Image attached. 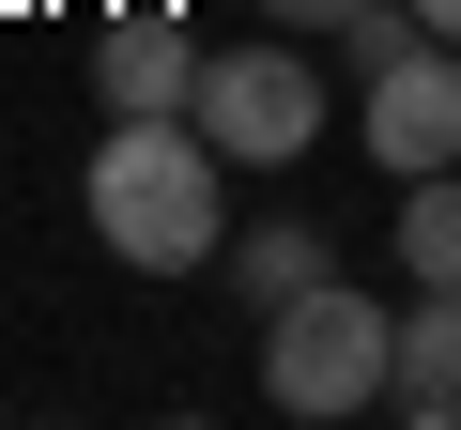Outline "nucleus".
I'll use <instances>...</instances> for the list:
<instances>
[{"mask_svg": "<svg viewBox=\"0 0 461 430\" xmlns=\"http://www.w3.org/2000/svg\"><path fill=\"white\" fill-rule=\"evenodd\" d=\"M93 246L108 262H139V277H200V262H230V154L169 108V123H108V154H93Z\"/></svg>", "mask_w": 461, "mask_h": 430, "instance_id": "f257e3e1", "label": "nucleus"}, {"mask_svg": "<svg viewBox=\"0 0 461 430\" xmlns=\"http://www.w3.org/2000/svg\"><path fill=\"white\" fill-rule=\"evenodd\" d=\"M384 369H400V308H369L354 277L262 308V399L277 415H384Z\"/></svg>", "mask_w": 461, "mask_h": 430, "instance_id": "f03ea898", "label": "nucleus"}, {"mask_svg": "<svg viewBox=\"0 0 461 430\" xmlns=\"http://www.w3.org/2000/svg\"><path fill=\"white\" fill-rule=\"evenodd\" d=\"M230 169H293L308 139H323V62H308V31H247V47H200V108H185Z\"/></svg>", "mask_w": 461, "mask_h": 430, "instance_id": "7ed1b4c3", "label": "nucleus"}, {"mask_svg": "<svg viewBox=\"0 0 461 430\" xmlns=\"http://www.w3.org/2000/svg\"><path fill=\"white\" fill-rule=\"evenodd\" d=\"M369 169H461V47L446 31H415V47H384L369 62Z\"/></svg>", "mask_w": 461, "mask_h": 430, "instance_id": "20e7f679", "label": "nucleus"}, {"mask_svg": "<svg viewBox=\"0 0 461 430\" xmlns=\"http://www.w3.org/2000/svg\"><path fill=\"white\" fill-rule=\"evenodd\" d=\"M93 93H108V123H169V108H200V31H185V16H108Z\"/></svg>", "mask_w": 461, "mask_h": 430, "instance_id": "39448f33", "label": "nucleus"}, {"mask_svg": "<svg viewBox=\"0 0 461 430\" xmlns=\"http://www.w3.org/2000/svg\"><path fill=\"white\" fill-rule=\"evenodd\" d=\"M384 415H415V430H461V277L400 308V369H384Z\"/></svg>", "mask_w": 461, "mask_h": 430, "instance_id": "423d86ee", "label": "nucleus"}, {"mask_svg": "<svg viewBox=\"0 0 461 430\" xmlns=\"http://www.w3.org/2000/svg\"><path fill=\"white\" fill-rule=\"evenodd\" d=\"M323 277H339V231H323V215H262V231L230 246V292H247V323H262V308H293V292H323Z\"/></svg>", "mask_w": 461, "mask_h": 430, "instance_id": "0eeeda50", "label": "nucleus"}, {"mask_svg": "<svg viewBox=\"0 0 461 430\" xmlns=\"http://www.w3.org/2000/svg\"><path fill=\"white\" fill-rule=\"evenodd\" d=\"M384 246H400V277H415V292H446V277H461V169H415V184H400V231H384Z\"/></svg>", "mask_w": 461, "mask_h": 430, "instance_id": "6e6552de", "label": "nucleus"}, {"mask_svg": "<svg viewBox=\"0 0 461 430\" xmlns=\"http://www.w3.org/2000/svg\"><path fill=\"white\" fill-rule=\"evenodd\" d=\"M262 16H277V31H354L369 0H262Z\"/></svg>", "mask_w": 461, "mask_h": 430, "instance_id": "1a4fd4ad", "label": "nucleus"}, {"mask_svg": "<svg viewBox=\"0 0 461 430\" xmlns=\"http://www.w3.org/2000/svg\"><path fill=\"white\" fill-rule=\"evenodd\" d=\"M415 16H430V31H446V47H461V0H415Z\"/></svg>", "mask_w": 461, "mask_h": 430, "instance_id": "9d476101", "label": "nucleus"}]
</instances>
